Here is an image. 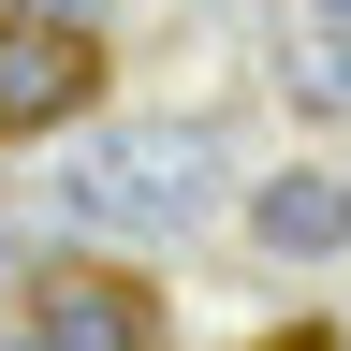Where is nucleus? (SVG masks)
<instances>
[{"instance_id":"obj_1","label":"nucleus","mask_w":351,"mask_h":351,"mask_svg":"<svg viewBox=\"0 0 351 351\" xmlns=\"http://www.w3.org/2000/svg\"><path fill=\"white\" fill-rule=\"evenodd\" d=\"M59 219H73V234H191V219H205V147L161 132V117L88 132V147L59 161Z\"/></svg>"},{"instance_id":"obj_3","label":"nucleus","mask_w":351,"mask_h":351,"mask_svg":"<svg viewBox=\"0 0 351 351\" xmlns=\"http://www.w3.org/2000/svg\"><path fill=\"white\" fill-rule=\"evenodd\" d=\"M73 88H88V44L59 15H0V132H44Z\"/></svg>"},{"instance_id":"obj_5","label":"nucleus","mask_w":351,"mask_h":351,"mask_svg":"<svg viewBox=\"0 0 351 351\" xmlns=\"http://www.w3.org/2000/svg\"><path fill=\"white\" fill-rule=\"evenodd\" d=\"M307 29H322V44H351V0H307Z\"/></svg>"},{"instance_id":"obj_4","label":"nucleus","mask_w":351,"mask_h":351,"mask_svg":"<svg viewBox=\"0 0 351 351\" xmlns=\"http://www.w3.org/2000/svg\"><path fill=\"white\" fill-rule=\"evenodd\" d=\"M29 351H147V307H132L117 278H44Z\"/></svg>"},{"instance_id":"obj_6","label":"nucleus","mask_w":351,"mask_h":351,"mask_svg":"<svg viewBox=\"0 0 351 351\" xmlns=\"http://www.w3.org/2000/svg\"><path fill=\"white\" fill-rule=\"evenodd\" d=\"M44 15H59V0H44Z\"/></svg>"},{"instance_id":"obj_2","label":"nucleus","mask_w":351,"mask_h":351,"mask_svg":"<svg viewBox=\"0 0 351 351\" xmlns=\"http://www.w3.org/2000/svg\"><path fill=\"white\" fill-rule=\"evenodd\" d=\"M249 234L278 263H351V176H322V161L263 176V191H249Z\"/></svg>"}]
</instances>
